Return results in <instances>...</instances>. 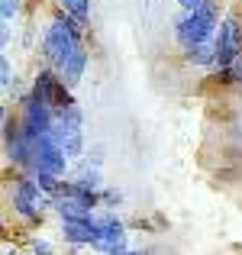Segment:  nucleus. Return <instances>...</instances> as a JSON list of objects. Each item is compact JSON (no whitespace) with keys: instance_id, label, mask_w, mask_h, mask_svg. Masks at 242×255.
Wrapping results in <instances>:
<instances>
[{"instance_id":"obj_6","label":"nucleus","mask_w":242,"mask_h":255,"mask_svg":"<svg viewBox=\"0 0 242 255\" xmlns=\"http://www.w3.org/2000/svg\"><path fill=\"white\" fill-rule=\"evenodd\" d=\"M62 236L68 239L71 246H94V239H97V223H94V217H87V220H65L62 223Z\"/></svg>"},{"instance_id":"obj_8","label":"nucleus","mask_w":242,"mask_h":255,"mask_svg":"<svg viewBox=\"0 0 242 255\" xmlns=\"http://www.w3.org/2000/svg\"><path fill=\"white\" fill-rule=\"evenodd\" d=\"M52 139L65 149L68 158H78L84 152V139H81V126H71V123H55L52 126Z\"/></svg>"},{"instance_id":"obj_11","label":"nucleus","mask_w":242,"mask_h":255,"mask_svg":"<svg viewBox=\"0 0 242 255\" xmlns=\"http://www.w3.org/2000/svg\"><path fill=\"white\" fill-rule=\"evenodd\" d=\"M191 65H217V45L213 42H200V45H191L184 52Z\"/></svg>"},{"instance_id":"obj_7","label":"nucleus","mask_w":242,"mask_h":255,"mask_svg":"<svg viewBox=\"0 0 242 255\" xmlns=\"http://www.w3.org/2000/svg\"><path fill=\"white\" fill-rule=\"evenodd\" d=\"M62 75H55V71H39L36 84H32V97L39 100V104H49L52 110H55V100H58V91H62Z\"/></svg>"},{"instance_id":"obj_3","label":"nucleus","mask_w":242,"mask_h":255,"mask_svg":"<svg viewBox=\"0 0 242 255\" xmlns=\"http://www.w3.org/2000/svg\"><path fill=\"white\" fill-rule=\"evenodd\" d=\"M213 45H217V68L223 78H233L230 68L233 62L242 55V23L236 16H226L223 23H220L217 36H213Z\"/></svg>"},{"instance_id":"obj_10","label":"nucleus","mask_w":242,"mask_h":255,"mask_svg":"<svg viewBox=\"0 0 242 255\" xmlns=\"http://www.w3.org/2000/svg\"><path fill=\"white\" fill-rule=\"evenodd\" d=\"M55 210H58V217H62V223L65 220H87V217H94L84 204H78V200H71V197H55Z\"/></svg>"},{"instance_id":"obj_17","label":"nucleus","mask_w":242,"mask_h":255,"mask_svg":"<svg viewBox=\"0 0 242 255\" xmlns=\"http://www.w3.org/2000/svg\"><path fill=\"white\" fill-rule=\"evenodd\" d=\"M32 255H52V243L49 239H36L32 243Z\"/></svg>"},{"instance_id":"obj_9","label":"nucleus","mask_w":242,"mask_h":255,"mask_svg":"<svg viewBox=\"0 0 242 255\" xmlns=\"http://www.w3.org/2000/svg\"><path fill=\"white\" fill-rule=\"evenodd\" d=\"M84 65H87V52H84V45H81L75 55L68 58V65L62 68V81H65V87H75V84L81 81V75H84Z\"/></svg>"},{"instance_id":"obj_18","label":"nucleus","mask_w":242,"mask_h":255,"mask_svg":"<svg viewBox=\"0 0 242 255\" xmlns=\"http://www.w3.org/2000/svg\"><path fill=\"white\" fill-rule=\"evenodd\" d=\"M230 75H233V81H239L242 84V55L233 62V68H230Z\"/></svg>"},{"instance_id":"obj_16","label":"nucleus","mask_w":242,"mask_h":255,"mask_svg":"<svg viewBox=\"0 0 242 255\" xmlns=\"http://www.w3.org/2000/svg\"><path fill=\"white\" fill-rule=\"evenodd\" d=\"M100 200H104L107 207H117L120 200H123V194H120V191H100Z\"/></svg>"},{"instance_id":"obj_14","label":"nucleus","mask_w":242,"mask_h":255,"mask_svg":"<svg viewBox=\"0 0 242 255\" xmlns=\"http://www.w3.org/2000/svg\"><path fill=\"white\" fill-rule=\"evenodd\" d=\"M0 84H3V91H10V84H13V65H10V58H0Z\"/></svg>"},{"instance_id":"obj_20","label":"nucleus","mask_w":242,"mask_h":255,"mask_svg":"<svg viewBox=\"0 0 242 255\" xmlns=\"http://www.w3.org/2000/svg\"><path fill=\"white\" fill-rule=\"evenodd\" d=\"M123 255H145V252H129V249H126V252H123Z\"/></svg>"},{"instance_id":"obj_21","label":"nucleus","mask_w":242,"mask_h":255,"mask_svg":"<svg viewBox=\"0 0 242 255\" xmlns=\"http://www.w3.org/2000/svg\"><path fill=\"white\" fill-rule=\"evenodd\" d=\"M6 255H19V252H16V249H13V252H6Z\"/></svg>"},{"instance_id":"obj_5","label":"nucleus","mask_w":242,"mask_h":255,"mask_svg":"<svg viewBox=\"0 0 242 255\" xmlns=\"http://www.w3.org/2000/svg\"><path fill=\"white\" fill-rule=\"evenodd\" d=\"M36 171H49L55 174V178H62L65 171H68V155H65V149L49 136L36 139Z\"/></svg>"},{"instance_id":"obj_15","label":"nucleus","mask_w":242,"mask_h":255,"mask_svg":"<svg viewBox=\"0 0 242 255\" xmlns=\"http://www.w3.org/2000/svg\"><path fill=\"white\" fill-rule=\"evenodd\" d=\"M19 10V0H3V6H0V16H3V26H10V19L16 16Z\"/></svg>"},{"instance_id":"obj_19","label":"nucleus","mask_w":242,"mask_h":255,"mask_svg":"<svg viewBox=\"0 0 242 255\" xmlns=\"http://www.w3.org/2000/svg\"><path fill=\"white\" fill-rule=\"evenodd\" d=\"M200 3H204V0H181V6H184V10H187V13H194V10H197V6H200Z\"/></svg>"},{"instance_id":"obj_1","label":"nucleus","mask_w":242,"mask_h":255,"mask_svg":"<svg viewBox=\"0 0 242 255\" xmlns=\"http://www.w3.org/2000/svg\"><path fill=\"white\" fill-rule=\"evenodd\" d=\"M81 32H84V26H81L71 13H58L49 23V29H45V36H42V52H45V58H49V65L55 71H62L65 65H68V58L81 49Z\"/></svg>"},{"instance_id":"obj_2","label":"nucleus","mask_w":242,"mask_h":255,"mask_svg":"<svg viewBox=\"0 0 242 255\" xmlns=\"http://www.w3.org/2000/svg\"><path fill=\"white\" fill-rule=\"evenodd\" d=\"M217 29H220V10L213 0H204L194 13H187V16H181L174 23V36H178V42L184 49L200 45V42H213Z\"/></svg>"},{"instance_id":"obj_12","label":"nucleus","mask_w":242,"mask_h":255,"mask_svg":"<svg viewBox=\"0 0 242 255\" xmlns=\"http://www.w3.org/2000/svg\"><path fill=\"white\" fill-rule=\"evenodd\" d=\"M58 3H62L65 13H71L81 26H87V16H91V0H58Z\"/></svg>"},{"instance_id":"obj_4","label":"nucleus","mask_w":242,"mask_h":255,"mask_svg":"<svg viewBox=\"0 0 242 255\" xmlns=\"http://www.w3.org/2000/svg\"><path fill=\"white\" fill-rule=\"evenodd\" d=\"M97 223V239H94V249L100 255H123L126 252V233H123V223H120L113 213H100L94 217Z\"/></svg>"},{"instance_id":"obj_13","label":"nucleus","mask_w":242,"mask_h":255,"mask_svg":"<svg viewBox=\"0 0 242 255\" xmlns=\"http://www.w3.org/2000/svg\"><path fill=\"white\" fill-rule=\"evenodd\" d=\"M75 181H78V184H84L87 191H97L100 194V171L97 168H81Z\"/></svg>"}]
</instances>
